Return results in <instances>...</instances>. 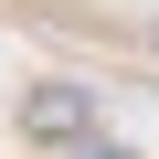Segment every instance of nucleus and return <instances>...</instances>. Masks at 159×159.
I'll return each mask as SVG.
<instances>
[{
    "mask_svg": "<svg viewBox=\"0 0 159 159\" xmlns=\"http://www.w3.org/2000/svg\"><path fill=\"white\" fill-rule=\"evenodd\" d=\"M85 159H127V148H106V138H96V148H85Z\"/></svg>",
    "mask_w": 159,
    "mask_h": 159,
    "instance_id": "obj_2",
    "label": "nucleus"
},
{
    "mask_svg": "<svg viewBox=\"0 0 159 159\" xmlns=\"http://www.w3.org/2000/svg\"><path fill=\"white\" fill-rule=\"evenodd\" d=\"M148 43H159V21H148Z\"/></svg>",
    "mask_w": 159,
    "mask_h": 159,
    "instance_id": "obj_3",
    "label": "nucleus"
},
{
    "mask_svg": "<svg viewBox=\"0 0 159 159\" xmlns=\"http://www.w3.org/2000/svg\"><path fill=\"white\" fill-rule=\"evenodd\" d=\"M11 117H21L32 148H74V159H85L96 127H106V96H96V85H74V74H43V85L11 96Z\"/></svg>",
    "mask_w": 159,
    "mask_h": 159,
    "instance_id": "obj_1",
    "label": "nucleus"
}]
</instances>
